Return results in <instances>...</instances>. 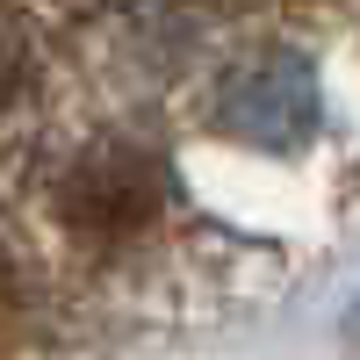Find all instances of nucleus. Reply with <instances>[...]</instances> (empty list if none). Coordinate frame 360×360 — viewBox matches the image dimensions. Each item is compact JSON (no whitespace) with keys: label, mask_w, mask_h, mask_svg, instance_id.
Wrapping results in <instances>:
<instances>
[{"label":"nucleus","mask_w":360,"mask_h":360,"mask_svg":"<svg viewBox=\"0 0 360 360\" xmlns=\"http://www.w3.org/2000/svg\"><path fill=\"white\" fill-rule=\"evenodd\" d=\"M224 123L238 137H252V144H274V152L303 144L317 130V79H310V65L295 51H274V58H259V65H245L231 79V94H224Z\"/></svg>","instance_id":"obj_1"}]
</instances>
